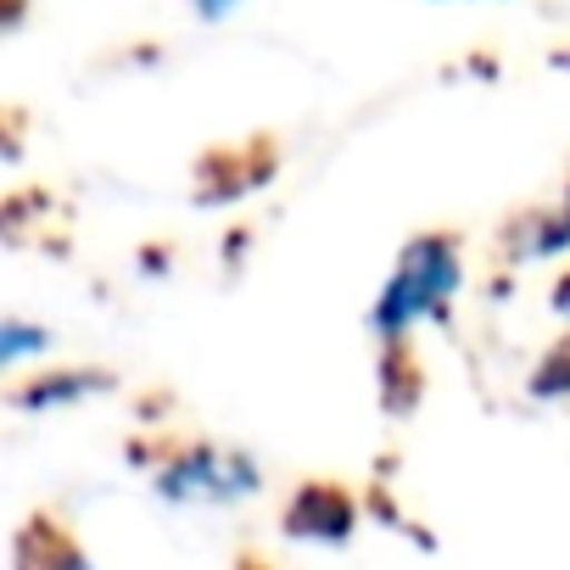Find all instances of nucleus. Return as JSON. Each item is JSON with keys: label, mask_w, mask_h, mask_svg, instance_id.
Listing matches in <instances>:
<instances>
[{"label": "nucleus", "mask_w": 570, "mask_h": 570, "mask_svg": "<svg viewBox=\"0 0 570 570\" xmlns=\"http://www.w3.org/2000/svg\"><path fill=\"white\" fill-rule=\"evenodd\" d=\"M553 308H559V320H570V279L559 285V292H553Z\"/></svg>", "instance_id": "obj_5"}, {"label": "nucleus", "mask_w": 570, "mask_h": 570, "mask_svg": "<svg viewBox=\"0 0 570 570\" xmlns=\"http://www.w3.org/2000/svg\"><path fill=\"white\" fill-rule=\"evenodd\" d=\"M459 279H464V263H459V246L448 235H420L397 252V268L386 279V292L370 314L375 336L381 342H403L414 325L425 320H442L459 297Z\"/></svg>", "instance_id": "obj_1"}, {"label": "nucleus", "mask_w": 570, "mask_h": 570, "mask_svg": "<svg viewBox=\"0 0 570 570\" xmlns=\"http://www.w3.org/2000/svg\"><path fill=\"white\" fill-rule=\"evenodd\" d=\"M190 7H196V18H202V23H224V18L240 7V0H190Z\"/></svg>", "instance_id": "obj_4"}, {"label": "nucleus", "mask_w": 570, "mask_h": 570, "mask_svg": "<svg viewBox=\"0 0 570 570\" xmlns=\"http://www.w3.org/2000/svg\"><path fill=\"white\" fill-rule=\"evenodd\" d=\"M157 492L168 503H235V498H252L257 492V464L229 453V448H185L163 475H157Z\"/></svg>", "instance_id": "obj_2"}, {"label": "nucleus", "mask_w": 570, "mask_h": 570, "mask_svg": "<svg viewBox=\"0 0 570 570\" xmlns=\"http://www.w3.org/2000/svg\"><path fill=\"white\" fill-rule=\"evenodd\" d=\"M51 336L46 331H35V325H23V320H7L0 325V353H7V364H18V358H29V353H40Z\"/></svg>", "instance_id": "obj_3"}]
</instances>
